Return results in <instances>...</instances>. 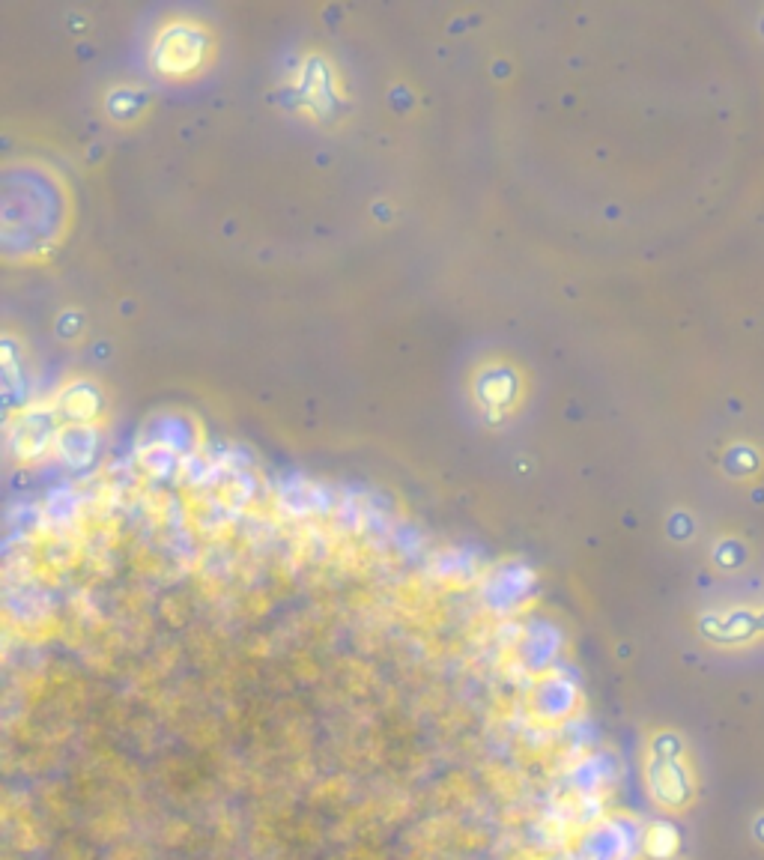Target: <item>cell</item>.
Instances as JSON below:
<instances>
[{
	"mask_svg": "<svg viewBox=\"0 0 764 860\" xmlns=\"http://www.w3.org/2000/svg\"><path fill=\"white\" fill-rule=\"evenodd\" d=\"M636 834H627L621 822H603L591 828L579 843L582 860H630L633 858Z\"/></svg>",
	"mask_w": 764,
	"mask_h": 860,
	"instance_id": "1",
	"label": "cell"
}]
</instances>
